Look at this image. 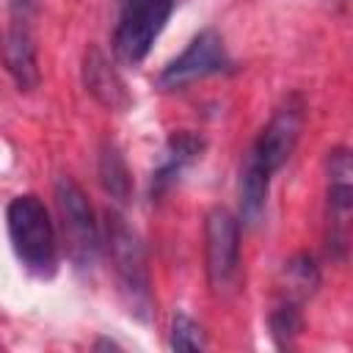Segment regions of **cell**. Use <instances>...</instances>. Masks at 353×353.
Masks as SVG:
<instances>
[{"instance_id": "6da1fadb", "label": "cell", "mask_w": 353, "mask_h": 353, "mask_svg": "<svg viewBox=\"0 0 353 353\" xmlns=\"http://www.w3.org/2000/svg\"><path fill=\"white\" fill-rule=\"evenodd\" d=\"M105 243L113 262L119 295L127 306V312L149 323L154 312V295H152V276H149V259L146 248L138 237V232L127 223V218L119 210H108L105 218Z\"/></svg>"}, {"instance_id": "7a4b0ae2", "label": "cell", "mask_w": 353, "mask_h": 353, "mask_svg": "<svg viewBox=\"0 0 353 353\" xmlns=\"http://www.w3.org/2000/svg\"><path fill=\"white\" fill-rule=\"evenodd\" d=\"M8 237L17 259L39 279H50L58 268V234L44 201L33 193L14 196L6 210Z\"/></svg>"}, {"instance_id": "3957f363", "label": "cell", "mask_w": 353, "mask_h": 353, "mask_svg": "<svg viewBox=\"0 0 353 353\" xmlns=\"http://www.w3.org/2000/svg\"><path fill=\"white\" fill-rule=\"evenodd\" d=\"M55 204H58L61 234H63L69 259L74 262L77 270H91L99 259L102 234H99V223H97L88 196L72 176H58L55 179Z\"/></svg>"}, {"instance_id": "277c9868", "label": "cell", "mask_w": 353, "mask_h": 353, "mask_svg": "<svg viewBox=\"0 0 353 353\" xmlns=\"http://www.w3.org/2000/svg\"><path fill=\"white\" fill-rule=\"evenodd\" d=\"M176 0H124L116 33H113V52L121 63L138 66L157 36L163 33Z\"/></svg>"}, {"instance_id": "5b68a950", "label": "cell", "mask_w": 353, "mask_h": 353, "mask_svg": "<svg viewBox=\"0 0 353 353\" xmlns=\"http://www.w3.org/2000/svg\"><path fill=\"white\" fill-rule=\"evenodd\" d=\"M232 69V58L218 30L207 28L190 39V44L163 66L157 74V85L163 91H179L190 83L207 80L212 74H226Z\"/></svg>"}, {"instance_id": "8992f818", "label": "cell", "mask_w": 353, "mask_h": 353, "mask_svg": "<svg viewBox=\"0 0 353 353\" xmlns=\"http://www.w3.org/2000/svg\"><path fill=\"white\" fill-rule=\"evenodd\" d=\"M325 204H328V232L325 245L334 259L347 256L350 240V210H353V163L345 146H336L325 157Z\"/></svg>"}, {"instance_id": "52a82bcc", "label": "cell", "mask_w": 353, "mask_h": 353, "mask_svg": "<svg viewBox=\"0 0 353 353\" xmlns=\"http://www.w3.org/2000/svg\"><path fill=\"white\" fill-rule=\"evenodd\" d=\"M204 268L215 292L232 290L240 273V221L215 207L204 218Z\"/></svg>"}, {"instance_id": "ba28073f", "label": "cell", "mask_w": 353, "mask_h": 353, "mask_svg": "<svg viewBox=\"0 0 353 353\" xmlns=\"http://www.w3.org/2000/svg\"><path fill=\"white\" fill-rule=\"evenodd\" d=\"M303 121H306V102L301 94H290L284 97V102L273 110L270 121L265 124V130L259 132L256 143L251 146L256 152V157L276 174L290 154L298 146V138L303 132Z\"/></svg>"}, {"instance_id": "9c48e42d", "label": "cell", "mask_w": 353, "mask_h": 353, "mask_svg": "<svg viewBox=\"0 0 353 353\" xmlns=\"http://www.w3.org/2000/svg\"><path fill=\"white\" fill-rule=\"evenodd\" d=\"M0 61L19 91H33L39 85V61L36 44L28 28V19H14L0 33Z\"/></svg>"}, {"instance_id": "30bf717a", "label": "cell", "mask_w": 353, "mask_h": 353, "mask_svg": "<svg viewBox=\"0 0 353 353\" xmlns=\"http://www.w3.org/2000/svg\"><path fill=\"white\" fill-rule=\"evenodd\" d=\"M204 146H207V141L201 135L190 132V130L171 132V138H168V143L163 149V160H160V165L152 174V185H149L152 199H160L163 193H168V188L179 179V174L190 163H196L201 157Z\"/></svg>"}, {"instance_id": "8fae6325", "label": "cell", "mask_w": 353, "mask_h": 353, "mask_svg": "<svg viewBox=\"0 0 353 353\" xmlns=\"http://www.w3.org/2000/svg\"><path fill=\"white\" fill-rule=\"evenodd\" d=\"M83 83L85 91L108 110H124L130 105V94L121 74L113 69V63L99 47H88L83 58Z\"/></svg>"}, {"instance_id": "7c38bea8", "label": "cell", "mask_w": 353, "mask_h": 353, "mask_svg": "<svg viewBox=\"0 0 353 353\" xmlns=\"http://www.w3.org/2000/svg\"><path fill=\"white\" fill-rule=\"evenodd\" d=\"M270 176L273 171L256 157L254 149H248L240 168V201H237V221L243 226H256L262 221L270 193Z\"/></svg>"}, {"instance_id": "4fadbf2b", "label": "cell", "mask_w": 353, "mask_h": 353, "mask_svg": "<svg viewBox=\"0 0 353 353\" xmlns=\"http://www.w3.org/2000/svg\"><path fill=\"white\" fill-rule=\"evenodd\" d=\"M320 287V268L314 262V256L309 254H295L284 262L281 268V281H279V298L281 301H292L298 306H303Z\"/></svg>"}, {"instance_id": "5bb4252c", "label": "cell", "mask_w": 353, "mask_h": 353, "mask_svg": "<svg viewBox=\"0 0 353 353\" xmlns=\"http://www.w3.org/2000/svg\"><path fill=\"white\" fill-rule=\"evenodd\" d=\"M99 182H102L105 193L113 201H119V204L130 201V196H132V176H130L124 154L119 152V146L113 141H105L102 149H99Z\"/></svg>"}, {"instance_id": "9a60e30c", "label": "cell", "mask_w": 353, "mask_h": 353, "mask_svg": "<svg viewBox=\"0 0 353 353\" xmlns=\"http://www.w3.org/2000/svg\"><path fill=\"white\" fill-rule=\"evenodd\" d=\"M268 328L270 336L276 342V347H292V342L298 339V334L303 331V314L301 306L292 301H281L276 298V306L268 314Z\"/></svg>"}, {"instance_id": "2e32d148", "label": "cell", "mask_w": 353, "mask_h": 353, "mask_svg": "<svg viewBox=\"0 0 353 353\" xmlns=\"http://www.w3.org/2000/svg\"><path fill=\"white\" fill-rule=\"evenodd\" d=\"M168 345L174 350H204L207 347V336L201 331V325L188 317V314H176L171 320V336H168Z\"/></svg>"}, {"instance_id": "e0dca14e", "label": "cell", "mask_w": 353, "mask_h": 353, "mask_svg": "<svg viewBox=\"0 0 353 353\" xmlns=\"http://www.w3.org/2000/svg\"><path fill=\"white\" fill-rule=\"evenodd\" d=\"M36 0H8V8H11V17L14 19H28V14L33 11Z\"/></svg>"}, {"instance_id": "ac0fdd59", "label": "cell", "mask_w": 353, "mask_h": 353, "mask_svg": "<svg viewBox=\"0 0 353 353\" xmlns=\"http://www.w3.org/2000/svg\"><path fill=\"white\" fill-rule=\"evenodd\" d=\"M102 347H113V350H119V345H116L113 339H99V342H94V350H102Z\"/></svg>"}]
</instances>
